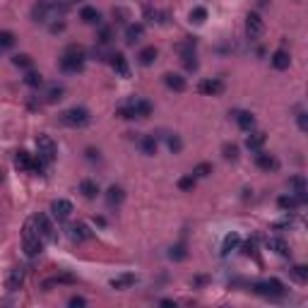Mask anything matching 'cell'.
Returning a JSON list of instances; mask_svg holds the SVG:
<instances>
[{
    "label": "cell",
    "instance_id": "cell-22",
    "mask_svg": "<svg viewBox=\"0 0 308 308\" xmlns=\"http://www.w3.org/2000/svg\"><path fill=\"white\" fill-rule=\"evenodd\" d=\"M157 58H159V51H157L154 46H145V48L137 53V63L142 65V68H149V65L157 63Z\"/></svg>",
    "mask_w": 308,
    "mask_h": 308
},
{
    "label": "cell",
    "instance_id": "cell-46",
    "mask_svg": "<svg viewBox=\"0 0 308 308\" xmlns=\"http://www.w3.org/2000/svg\"><path fill=\"white\" fill-rule=\"evenodd\" d=\"M84 159H87V162H101V152L94 149V147H89V149L84 152Z\"/></svg>",
    "mask_w": 308,
    "mask_h": 308
},
{
    "label": "cell",
    "instance_id": "cell-31",
    "mask_svg": "<svg viewBox=\"0 0 308 308\" xmlns=\"http://www.w3.org/2000/svg\"><path fill=\"white\" fill-rule=\"evenodd\" d=\"M169 258H171V260H176V263H181V260H186V258H188V245L183 243V241H178V243H173L171 248H169Z\"/></svg>",
    "mask_w": 308,
    "mask_h": 308
},
{
    "label": "cell",
    "instance_id": "cell-12",
    "mask_svg": "<svg viewBox=\"0 0 308 308\" xmlns=\"http://www.w3.org/2000/svg\"><path fill=\"white\" fill-rule=\"evenodd\" d=\"M128 106H130V111H133V116L135 118H149L152 116V101H147V99H140V97H135V99H130L128 101Z\"/></svg>",
    "mask_w": 308,
    "mask_h": 308
},
{
    "label": "cell",
    "instance_id": "cell-47",
    "mask_svg": "<svg viewBox=\"0 0 308 308\" xmlns=\"http://www.w3.org/2000/svg\"><path fill=\"white\" fill-rule=\"evenodd\" d=\"M296 123H299V130H301V133H306V130H308V113L299 111V116H296Z\"/></svg>",
    "mask_w": 308,
    "mask_h": 308
},
{
    "label": "cell",
    "instance_id": "cell-8",
    "mask_svg": "<svg viewBox=\"0 0 308 308\" xmlns=\"http://www.w3.org/2000/svg\"><path fill=\"white\" fill-rule=\"evenodd\" d=\"M198 91L205 94V97H219L224 91V82L219 77H205V80L198 82Z\"/></svg>",
    "mask_w": 308,
    "mask_h": 308
},
{
    "label": "cell",
    "instance_id": "cell-18",
    "mask_svg": "<svg viewBox=\"0 0 308 308\" xmlns=\"http://www.w3.org/2000/svg\"><path fill=\"white\" fill-rule=\"evenodd\" d=\"M142 37H145V24H142V22L128 24V29H126V44L128 46L140 44V41H142Z\"/></svg>",
    "mask_w": 308,
    "mask_h": 308
},
{
    "label": "cell",
    "instance_id": "cell-50",
    "mask_svg": "<svg viewBox=\"0 0 308 308\" xmlns=\"http://www.w3.org/2000/svg\"><path fill=\"white\" fill-rule=\"evenodd\" d=\"M162 306H176V301H171V299H164V301H162Z\"/></svg>",
    "mask_w": 308,
    "mask_h": 308
},
{
    "label": "cell",
    "instance_id": "cell-16",
    "mask_svg": "<svg viewBox=\"0 0 308 308\" xmlns=\"http://www.w3.org/2000/svg\"><path fill=\"white\" fill-rule=\"evenodd\" d=\"M270 65L274 68V70H289V65H291V55L289 51H284V48H277L274 53L270 55Z\"/></svg>",
    "mask_w": 308,
    "mask_h": 308
},
{
    "label": "cell",
    "instance_id": "cell-30",
    "mask_svg": "<svg viewBox=\"0 0 308 308\" xmlns=\"http://www.w3.org/2000/svg\"><path fill=\"white\" fill-rule=\"evenodd\" d=\"M241 245V236L236 234V231H231V234L224 236V243H222V255H229L231 251H236Z\"/></svg>",
    "mask_w": 308,
    "mask_h": 308
},
{
    "label": "cell",
    "instance_id": "cell-3",
    "mask_svg": "<svg viewBox=\"0 0 308 308\" xmlns=\"http://www.w3.org/2000/svg\"><path fill=\"white\" fill-rule=\"evenodd\" d=\"M251 291L258 294V296H265V299H282L287 294V287H284L282 280L270 277V280H263V282H253L251 284Z\"/></svg>",
    "mask_w": 308,
    "mask_h": 308
},
{
    "label": "cell",
    "instance_id": "cell-26",
    "mask_svg": "<svg viewBox=\"0 0 308 308\" xmlns=\"http://www.w3.org/2000/svg\"><path fill=\"white\" fill-rule=\"evenodd\" d=\"M80 19L84 24H101V12L94 5H84L80 10Z\"/></svg>",
    "mask_w": 308,
    "mask_h": 308
},
{
    "label": "cell",
    "instance_id": "cell-23",
    "mask_svg": "<svg viewBox=\"0 0 308 308\" xmlns=\"http://www.w3.org/2000/svg\"><path fill=\"white\" fill-rule=\"evenodd\" d=\"M123 200H126V191L120 186H111L109 191H106V205L109 207H120Z\"/></svg>",
    "mask_w": 308,
    "mask_h": 308
},
{
    "label": "cell",
    "instance_id": "cell-9",
    "mask_svg": "<svg viewBox=\"0 0 308 308\" xmlns=\"http://www.w3.org/2000/svg\"><path fill=\"white\" fill-rule=\"evenodd\" d=\"M24 277H27V267H24V265L12 267L10 274H8V280H5V289H8V291H19V289H22V284H24Z\"/></svg>",
    "mask_w": 308,
    "mask_h": 308
},
{
    "label": "cell",
    "instance_id": "cell-19",
    "mask_svg": "<svg viewBox=\"0 0 308 308\" xmlns=\"http://www.w3.org/2000/svg\"><path fill=\"white\" fill-rule=\"evenodd\" d=\"M164 84H166L171 91H186V87H188L186 77L178 75V73H166L164 75Z\"/></svg>",
    "mask_w": 308,
    "mask_h": 308
},
{
    "label": "cell",
    "instance_id": "cell-4",
    "mask_svg": "<svg viewBox=\"0 0 308 308\" xmlns=\"http://www.w3.org/2000/svg\"><path fill=\"white\" fill-rule=\"evenodd\" d=\"M58 120H60L65 128H84V126H89L91 116L84 106H73V109L63 111V113L58 116Z\"/></svg>",
    "mask_w": 308,
    "mask_h": 308
},
{
    "label": "cell",
    "instance_id": "cell-7",
    "mask_svg": "<svg viewBox=\"0 0 308 308\" xmlns=\"http://www.w3.org/2000/svg\"><path fill=\"white\" fill-rule=\"evenodd\" d=\"M263 32H265L263 17H260L258 12H248V17H245V34H248V39L255 41V39L263 37Z\"/></svg>",
    "mask_w": 308,
    "mask_h": 308
},
{
    "label": "cell",
    "instance_id": "cell-14",
    "mask_svg": "<svg viewBox=\"0 0 308 308\" xmlns=\"http://www.w3.org/2000/svg\"><path fill=\"white\" fill-rule=\"evenodd\" d=\"M289 186H291V191H294L291 195L299 200V205L308 202V186H306V178H303V176H291Z\"/></svg>",
    "mask_w": 308,
    "mask_h": 308
},
{
    "label": "cell",
    "instance_id": "cell-10",
    "mask_svg": "<svg viewBox=\"0 0 308 308\" xmlns=\"http://www.w3.org/2000/svg\"><path fill=\"white\" fill-rule=\"evenodd\" d=\"M51 214H53L58 222H65V219H70V214H73V202L65 198H58L51 202Z\"/></svg>",
    "mask_w": 308,
    "mask_h": 308
},
{
    "label": "cell",
    "instance_id": "cell-49",
    "mask_svg": "<svg viewBox=\"0 0 308 308\" xmlns=\"http://www.w3.org/2000/svg\"><path fill=\"white\" fill-rule=\"evenodd\" d=\"M205 282H207V277H195V280H193V284H205Z\"/></svg>",
    "mask_w": 308,
    "mask_h": 308
},
{
    "label": "cell",
    "instance_id": "cell-44",
    "mask_svg": "<svg viewBox=\"0 0 308 308\" xmlns=\"http://www.w3.org/2000/svg\"><path fill=\"white\" fill-rule=\"evenodd\" d=\"M12 63L17 65V68H22V70H32V58H29L27 53L12 55Z\"/></svg>",
    "mask_w": 308,
    "mask_h": 308
},
{
    "label": "cell",
    "instance_id": "cell-25",
    "mask_svg": "<svg viewBox=\"0 0 308 308\" xmlns=\"http://www.w3.org/2000/svg\"><path fill=\"white\" fill-rule=\"evenodd\" d=\"M140 152L145 154V157H154V154L159 152V140L154 135L140 137Z\"/></svg>",
    "mask_w": 308,
    "mask_h": 308
},
{
    "label": "cell",
    "instance_id": "cell-36",
    "mask_svg": "<svg viewBox=\"0 0 308 308\" xmlns=\"http://www.w3.org/2000/svg\"><path fill=\"white\" fill-rule=\"evenodd\" d=\"M195 183H198V178H195L193 173H186V176L178 178L176 186H178V191H183V193H193V191H195Z\"/></svg>",
    "mask_w": 308,
    "mask_h": 308
},
{
    "label": "cell",
    "instance_id": "cell-5",
    "mask_svg": "<svg viewBox=\"0 0 308 308\" xmlns=\"http://www.w3.org/2000/svg\"><path fill=\"white\" fill-rule=\"evenodd\" d=\"M37 154L44 164H53L58 157V147H55L53 137L51 135H39L37 137Z\"/></svg>",
    "mask_w": 308,
    "mask_h": 308
},
{
    "label": "cell",
    "instance_id": "cell-40",
    "mask_svg": "<svg viewBox=\"0 0 308 308\" xmlns=\"http://www.w3.org/2000/svg\"><path fill=\"white\" fill-rule=\"evenodd\" d=\"M212 171H214V166L209 162H200L195 169H193V176L195 178H207V176H212Z\"/></svg>",
    "mask_w": 308,
    "mask_h": 308
},
{
    "label": "cell",
    "instance_id": "cell-15",
    "mask_svg": "<svg viewBox=\"0 0 308 308\" xmlns=\"http://www.w3.org/2000/svg\"><path fill=\"white\" fill-rule=\"evenodd\" d=\"M77 191L82 193V198H87V200H97L101 195L99 183L94 181V178H82L80 186H77Z\"/></svg>",
    "mask_w": 308,
    "mask_h": 308
},
{
    "label": "cell",
    "instance_id": "cell-24",
    "mask_svg": "<svg viewBox=\"0 0 308 308\" xmlns=\"http://www.w3.org/2000/svg\"><path fill=\"white\" fill-rule=\"evenodd\" d=\"M265 142H267V135L265 133H253L251 130V135L245 137V149L248 152H258V149H263Z\"/></svg>",
    "mask_w": 308,
    "mask_h": 308
},
{
    "label": "cell",
    "instance_id": "cell-33",
    "mask_svg": "<svg viewBox=\"0 0 308 308\" xmlns=\"http://www.w3.org/2000/svg\"><path fill=\"white\" fill-rule=\"evenodd\" d=\"M277 205H280V209H284V212H294V209H299V200L289 193V195H280V198H277Z\"/></svg>",
    "mask_w": 308,
    "mask_h": 308
},
{
    "label": "cell",
    "instance_id": "cell-32",
    "mask_svg": "<svg viewBox=\"0 0 308 308\" xmlns=\"http://www.w3.org/2000/svg\"><path fill=\"white\" fill-rule=\"evenodd\" d=\"M75 282H77V277H75V274H70V272H60V274H55L53 280H46L44 282V289L53 287V284H75Z\"/></svg>",
    "mask_w": 308,
    "mask_h": 308
},
{
    "label": "cell",
    "instance_id": "cell-45",
    "mask_svg": "<svg viewBox=\"0 0 308 308\" xmlns=\"http://www.w3.org/2000/svg\"><path fill=\"white\" fill-rule=\"evenodd\" d=\"M243 253L258 258V238H255V236H253V238H248V241L243 243Z\"/></svg>",
    "mask_w": 308,
    "mask_h": 308
},
{
    "label": "cell",
    "instance_id": "cell-48",
    "mask_svg": "<svg viewBox=\"0 0 308 308\" xmlns=\"http://www.w3.org/2000/svg\"><path fill=\"white\" fill-rule=\"evenodd\" d=\"M68 306H70V308H84V306H87V301L82 299V296H73V299L68 301Z\"/></svg>",
    "mask_w": 308,
    "mask_h": 308
},
{
    "label": "cell",
    "instance_id": "cell-27",
    "mask_svg": "<svg viewBox=\"0 0 308 308\" xmlns=\"http://www.w3.org/2000/svg\"><path fill=\"white\" fill-rule=\"evenodd\" d=\"M68 231H70V238H73V241H77V243H80V241H87V238H91L89 227H87V224H82V222L73 224Z\"/></svg>",
    "mask_w": 308,
    "mask_h": 308
},
{
    "label": "cell",
    "instance_id": "cell-35",
    "mask_svg": "<svg viewBox=\"0 0 308 308\" xmlns=\"http://www.w3.org/2000/svg\"><path fill=\"white\" fill-rule=\"evenodd\" d=\"M289 277L294 282H299V284H306L308 282V267L306 265H294L289 270Z\"/></svg>",
    "mask_w": 308,
    "mask_h": 308
},
{
    "label": "cell",
    "instance_id": "cell-2",
    "mask_svg": "<svg viewBox=\"0 0 308 308\" xmlns=\"http://www.w3.org/2000/svg\"><path fill=\"white\" fill-rule=\"evenodd\" d=\"M84 63H87V53L82 46H68L65 53L60 55V70L68 75H77L84 70Z\"/></svg>",
    "mask_w": 308,
    "mask_h": 308
},
{
    "label": "cell",
    "instance_id": "cell-6",
    "mask_svg": "<svg viewBox=\"0 0 308 308\" xmlns=\"http://www.w3.org/2000/svg\"><path fill=\"white\" fill-rule=\"evenodd\" d=\"M32 219H34V227H37V231L41 234V238H44V241H58L55 227H53V222H51V217H48V214L39 212V214H34Z\"/></svg>",
    "mask_w": 308,
    "mask_h": 308
},
{
    "label": "cell",
    "instance_id": "cell-29",
    "mask_svg": "<svg viewBox=\"0 0 308 308\" xmlns=\"http://www.w3.org/2000/svg\"><path fill=\"white\" fill-rule=\"evenodd\" d=\"M135 282H137L135 274L126 272V274H118V277H113V280H111V287H113V289H128V287H133Z\"/></svg>",
    "mask_w": 308,
    "mask_h": 308
},
{
    "label": "cell",
    "instance_id": "cell-20",
    "mask_svg": "<svg viewBox=\"0 0 308 308\" xmlns=\"http://www.w3.org/2000/svg\"><path fill=\"white\" fill-rule=\"evenodd\" d=\"M234 118H236V126L241 128L243 133H251V130L255 128V116L251 113V111H236Z\"/></svg>",
    "mask_w": 308,
    "mask_h": 308
},
{
    "label": "cell",
    "instance_id": "cell-17",
    "mask_svg": "<svg viewBox=\"0 0 308 308\" xmlns=\"http://www.w3.org/2000/svg\"><path fill=\"white\" fill-rule=\"evenodd\" d=\"M267 251H272V253H277V255H282V258H289L291 255V251H289V243L282 238V236H270L267 238Z\"/></svg>",
    "mask_w": 308,
    "mask_h": 308
},
{
    "label": "cell",
    "instance_id": "cell-38",
    "mask_svg": "<svg viewBox=\"0 0 308 308\" xmlns=\"http://www.w3.org/2000/svg\"><path fill=\"white\" fill-rule=\"evenodd\" d=\"M164 140H166V147H169L173 154H178L183 149V140L176 135V133H166V135H164Z\"/></svg>",
    "mask_w": 308,
    "mask_h": 308
},
{
    "label": "cell",
    "instance_id": "cell-13",
    "mask_svg": "<svg viewBox=\"0 0 308 308\" xmlns=\"http://www.w3.org/2000/svg\"><path fill=\"white\" fill-rule=\"evenodd\" d=\"M109 65L113 68V73L118 75V77H130V68H128V58L120 51H116V53L109 55Z\"/></svg>",
    "mask_w": 308,
    "mask_h": 308
},
{
    "label": "cell",
    "instance_id": "cell-34",
    "mask_svg": "<svg viewBox=\"0 0 308 308\" xmlns=\"http://www.w3.org/2000/svg\"><path fill=\"white\" fill-rule=\"evenodd\" d=\"M15 44H17V37H15L12 32H8V29H0V53L8 51V48H12Z\"/></svg>",
    "mask_w": 308,
    "mask_h": 308
},
{
    "label": "cell",
    "instance_id": "cell-51",
    "mask_svg": "<svg viewBox=\"0 0 308 308\" xmlns=\"http://www.w3.org/2000/svg\"><path fill=\"white\" fill-rule=\"evenodd\" d=\"M70 3H82V0H70Z\"/></svg>",
    "mask_w": 308,
    "mask_h": 308
},
{
    "label": "cell",
    "instance_id": "cell-41",
    "mask_svg": "<svg viewBox=\"0 0 308 308\" xmlns=\"http://www.w3.org/2000/svg\"><path fill=\"white\" fill-rule=\"evenodd\" d=\"M111 41H113V29H111V27H99L97 44H99V46H109Z\"/></svg>",
    "mask_w": 308,
    "mask_h": 308
},
{
    "label": "cell",
    "instance_id": "cell-42",
    "mask_svg": "<svg viewBox=\"0 0 308 308\" xmlns=\"http://www.w3.org/2000/svg\"><path fill=\"white\" fill-rule=\"evenodd\" d=\"M205 19H207V8L198 5V8L191 10V22L193 24H205Z\"/></svg>",
    "mask_w": 308,
    "mask_h": 308
},
{
    "label": "cell",
    "instance_id": "cell-39",
    "mask_svg": "<svg viewBox=\"0 0 308 308\" xmlns=\"http://www.w3.org/2000/svg\"><path fill=\"white\" fill-rule=\"evenodd\" d=\"M222 157H224L227 162H238V145L224 142V145H222Z\"/></svg>",
    "mask_w": 308,
    "mask_h": 308
},
{
    "label": "cell",
    "instance_id": "cell-21",
    "mask_svg": "<svg viewBox=\"0 0 308 308\" xmlns=\"http://www.w3.org/2000/svg\"><path fill=\"white\" fill-rule=\"evenodd\" d=\"M63 97H65V87H63V84H58V82L48 84L46 91H44V101H46V104H58Z\"/></svg>",
    "mask_w": 308,
    "mask_h": 308
},
{
    "label": "cell",
    "instance_id": "cell-28",
    "mask_svg": "<svg viewBox=\"0 0 308 308\" xmlns=\"http://www.w3.org/2000/svg\"><path fill=\"white\" fill-rule=\"evenodd\" d=\"M32 162H34V157L27 152V149H19L15 154V166H17L19 171H32Z\"/></svg>",
    "mask_w": 308,
    "mask_h": 308
},
{
    "label": "cell",
    "instance_id": "cell-37",
    "mask_svg": "<svg viewBox=\"0 0 308 308\" xmlns=\"http://www.w3.org/2000/svg\"><path fill=\"white\" fill-rule=\"evenodd\" d=\"M24 84L32 87V89H39V87H44V77H41L37 70H27V75H24Z\"/></svg>",
    "mask_w": 308,
    "mask_h": 308
},
{
    "label": "cell",
    "instance_id": "cell-1",
    "mask_svg": "<svg viewBox=\"0 0 308 308\" xmlns=\"http://www.w3.org/2000/svg\"><path fill=\"white\" fill-rule=\"evenodd\" d=\"M22 251L27 253V258H39L44 253V238L34 227V219L29 217L22 227Z\"/></svg>",
    "mask_w": 308,
    "mask_h": 308
},
{
    "label": "cell",
    "instance_id": "cell-43",
    "mask_svg": "<svg viewBox=\"0 0 308 308\" xmlns=\"http://www.w3.org/2000/svg\"><path fill=\"white\" fill-rule=\"evenodd\" d=\"M183 58V65H186V70H191V73H195L200 68V63H198V55H195V51H191V53H183L181 55Z\"/></svg>",
    "mask_w": 308,
    "mask_h": 308
},
{
    "label": "cell",
    "instance_id": "cell-11",
    "mask_svg": "<svg viewBox=\"0 0 308 308\" xmlns=\"http://www.w3.org/2000/svg\"><path fill=\"white\" fill-rule=\"evenodd\" d=\"M255 154V166L260 169V171H277V166H280V162H277V157L274 154H267V152H263V149H258V152H253Z\"/></svg>",
    "mask_w": 308,
    "mask_h": 308
}]
</instances>
